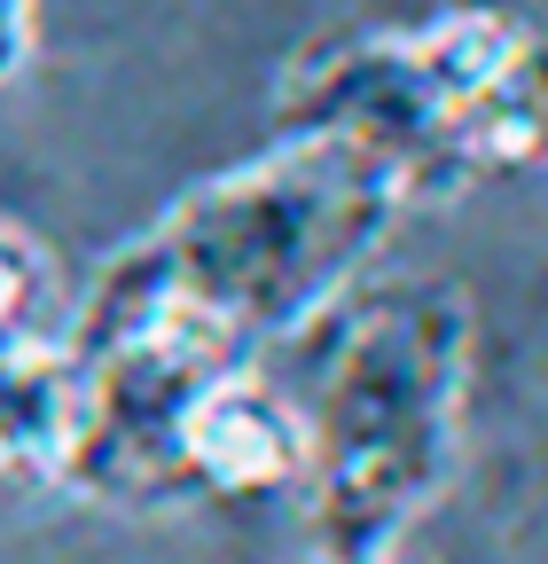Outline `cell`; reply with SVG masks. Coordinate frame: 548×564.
Instances as JSON below:
<instances>
[{
  "mask_svg": "<svg viewBox=\"0 0 548 564\" xmlns=\"http://www.w3.org/2000/svg\"><path fill=\"white\" fill-rule=\"evenodd\" d=\"M274 133H337L376 158L407 204L525 181L548 141L540 9L439 0L424 24L337 32L274 79Z\"/></svg>",
  "mask_w": 548,
  "mask_h": 564,
  "instance_id": "3",
  "label": "cell"
},
{
  "mask_svg": "<svg viewBox=\"0 0 548 564\" xmlns=\"http://www.w3.org/2000/svg\"><path fill=\"white\" fill-rule=\"evenodd\" d=\"M40 47V0H0V95H9Z\"/></svg>",
  "mask_w": 548,
  "mask_h": 564,
  "instance_id": "7",
  "label": "cell"
},
{
  "mask_svg": "<svg viewBox=\"0 0 548 564\" xmlns=\"http://www.w3.org/2000/svg\"><path fill=\"white\" fill-rule=\"evenodd\" d=\"M306 377H283L298 400V541L321 564H399L462 463L478 314L447 274H361L314 329Z\"/></svg>",
  "mask_w": 548,
  "mask_h": 564,
  "instance_id": "2",
  "label": "cell"
},
{
  "mask_svg": "<svg viewBox=\"0 0 548 564\" xmlns=\"http://www.w3.org/2000/svg\"><path fill=\"white\" fill-rule=\"evenodd\" d=\"M407 212L399 181L353 141L274 133L133 228L72 314H165L235 361H266L376 267Z\"/></svg>",
  "mask_w": 548,
  "mask_h": 564,
  "instance_id": "1",
  "label": "cell"
},
{
  "mask_svg": "<svg viewBox=\"0 0 548 564\" xmlns=\"http://www.w3.org/2000/svg\"><path fill=\"white\" fill-rule=\"evenodd\" d=\"M47 306H55V267L47 251L0 220V337H24V329H47Z\"/></svg>",
  "mask_w": 548,
  "mask_h": 564,
  "instance_id": "6",
  "label": "cell"
},
{
  "mask_svg": "<svg viewBox=\"0 0 548 564\" xmlns=\"http://www.w3.org/2000/svg\"><path fill=\"white\" fill-rule=\"evenodd\" d=\"M79 423V352L63 329L0 337V502L63 494Z\"/></svg>",
  "mask_w": 548,
  "mask_h": 564,
  "instance_id": "5",
  "label": "cell"
},
{
  "mask_svg": "<svg viewBox=\"0 0 548 564\" xmlns=\"http://www.w3.org/2000/svg\"><path fill=\"white\" fill-rule=\"evenodd\" d=\"M306 463L298 400L266 361H228L180 415V502H291Z\"/></svg>",
  "mask_w": 548,
  "mask_h": 564,
  "instance_id": "4",
  "label": "cell"
},
{
  "mask_svg": "<svg viewBox=\"0 0 548 564\" xmlns=\"http://www.w3.org/2000/svg\"><path fill=\"white\" fill-rule=\"evenodd\" d=\"M306 564H321V556H306Z\"/></svg>",
  "mask_w": 548,
  "mask_h": 564,
  "instance_id": "8",
  "label": "cell"
}]
</instances>
